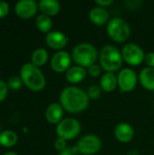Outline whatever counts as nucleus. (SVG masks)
I'll return each mask as SVG.
<instances>
[{
	"label": "nucleus",
	"mask_w": 154,
	"mask_h": 155,
	"mask_svg": "<svg viewBox=\"0 0 154 155\" xmlns=\"http://www.w3.org/2000/svg\"><path fill=\"white\" fill-rule=\"evenodd\" d=\"M123 54L113 45H105L101 50L100 64L108 73L117 71L123 64Z\"/></svg>",
	"instance_id": "obj_3"
},
{
	"label": "nucleus",
	"mask_w": 154,
	"mask_h": 155,
	"mask_svg": "<svg viewBox=\"0 0 154 155\" xmlns=\"http://www.w3.org/2000/svg\"><path fill=\"white\" fill-rule=\"evenodd\" d=\"M102 142L99 137L88 134L82 137L77 143V149L79 153L84 155H93L98 153L101 149Z\"/></svg>",
	"instance_id": "obj_7"
},
{
	"label": "nucleus",
	"mask_w": 154,
	"mask_h": 155,
	"mask_svg": "<svg viewBox=\"0 0 154 155\" xmlns=\"http://www.w3.org/2000/svg\"><path fill=\"white\" fill-rule=\"evenodd\" d=\"M89 17H90V20L93 24H95L97 25H104L108 21L109 13L103 7L98 6V7L93 8L90 11Z\"/></svg>",
	"instance_id": "obj_15"
},
{
	"label": "nucleus",
	"mask_w": 154,
	"mask_h": 155,
	"mask_svg": "<svg viewBox=\"0 0 154 155\" xmlns=\"http://www.w3.org/2000/svg\"><path fill=\"white\" fill-rule=\"evenodd\" d=\"M144 61L147 64V65H149V67L154 68V52H151V53L147 54L145 55Z\"/></svg>",
	"instance_id": "obj_30"
},
{
	"label": "nucleus",
	"mask_w": 154,
	"mask_h": 155,
	"mask_svg": "<svg viewBox=\"0 0 154 155\" xmlns=\"http://www.w3.org/2000/svg\"><path fill=\"white\" fill-rule=\"evenodd\" d=\"M22 84H23V81L21 77H18V76H12L8 79V82H7L8 87L13 90L20 89L22 87Z\"/></svg>",
	"instance_id": "obj_23"
},
{
	"label": "nucleus",
	"mask_w": 154,
	"mask_h": 155,
	"mask_svg": "<svg viewBox=\"0 0 154 155\" xmlns=\"http://www.w3.org/2000/svg\"><path fill=\"white\" fill-rule=\"evenodd\" d=\"M39 8L48 16L55 15L61 8L60 3L56 0H41L39 3Z\"/></svg>",
	"instance_id": "obj_17"
},
{
	"label": "nucleus",
	"mask_w": 154,
	"mask_h": 155,
	"mask_svg": "<svg viewBox=\"0 0 154 155\" xmlns=\"http://www.w3.org/2000/svg\"><path fill=\"white\" fill-rule=\"evenodd\" d=\"M86 76V70L82 66H73L66 72V79L73 84L83 81Z\"/></svg>",
	"instance_id": "obj_18"
},
{
	"label": "nucleus",
	"mask_w": 154,
	"mask_h": 155,
	"mask_svg": "<svg viewBox=\"0 0 154 155\" xmlns=\"http://www.w3.org/2000/svg\"><path fill=\"white\" fill-rule=\"evenodd\" d=\"M32 62L36 66L44 65L48 59V53L44 48H38L32 54Z\"/></svg>",
	"instance_id": "obj_21"
},
{
	"label": "nucleus",
	"mask_w": 154,
	"mask_h": 155,
	"mask_svg": "<svg viewBox=\"0 0 154 155\" xmlns=\"http://www.w3.org/2000/svg\"><path fill=\"white\" fill-rule=\"evenodd\" d=\"M54 147L59 152L64 151L66 148V141L63 138H57L54 142Z\"/></svg>",
	"instance_id": "obj_26"
},
{
	"label": "nucleus",
	"mask_w": 154,
	"mask_h": 155,
	"mask_svg": "<svg viewBox=\"0 0 154 155\" xmlns=\"http://www.w3.org/2000/svg\"><path fill=\"white\" fill-rule=\"evenodd\" d=\"M81 131L80 123L74 118H67L61 121L56 127V134L59 138L66 140H72L75 138Z\"/></svg>",
	"instance_id": "obj_6"
},
{
	"label": "nucleus",
	"mask_w": 154,
	"mask_h": 155,
	"mask_svg": "<svg viewBox=\"0 0 154 155\" xmlns=\"http://www.w3.org/2000/svg\"><path fill=\"white\" fill-rule=\"evenodd\" d=\"M113 0H96L95 3L97 5H99L101 7H103V6H107L111 4H113Z\"/></svg>",
	"instance_id": "obj_31"
},
{
	"label": "nucleus",
	"mask_w": 154,
	"mask_h": 155,
	"mask_svg": "<svg viewBox=\"0 0 154 155\" xmlns=\"http://www.w3.org/2000/svg\"><path fill=\"white\" fill-rule=\"evenodd\" d=\"M140 82L142 85L150 91H154V68L146 67L140 74Z\"/></svg>",
	"instance_id": "obj_16"
},
{
	"label": "nucleus",
	"mask_w": 154,
	"mask_h": 155,
	"mask_svg": "<svg viewBox=\"0 0 154 155\" xmlns=\"http://www.w3.org/2000/svg\"><path fill=\"white\" fill-rule=\"evenodd\" d=\"M118 84L124 92H130L134 89L137 84V75L135 72L130 68L123 69L118 74Z\"/></svg>",
	"instance_id": "obj_9"
},
{
	"label": "nucleus",
	"mask_w": 154,
	"mask_h": 155,
	"mask_svg": "<svg viewBox=\"0 0 154 155\" xmlns=\"http://www.w3.org/2000/svg\"><path fill=\"white\" fill-rule=\"evenodd\" d=\"M15 14L22 18H30L37 11V4L34 0H20L15 6Z\"/></svg>",
	"instance_id": "obj_10"
},
{
	"label": "nucleus",
	"mask_w": 154,
	"mask_h": 155,
	"mask_svg": "<svg viewBox=\"0 0 154 155\" xmlns=\"http://www.w3.org/2000/svg\"><path fill=\"white\" fill-rule=\"evenodd\" d=\"M123 58L132 65H138L145 58L143 50L135 44H127L123 49Z\"/></svg>",
	"instance_id": "obj_8"
},
{
	"label": "nucleus",
	"mask_w": 154,
	"mask_h": 155,
	"mask_svg": "<svg viewBox=\"0 0 154 155\" xmlns=\"http://www.w3.org/2000/svg\"><path fill=\"white\" fill-rule=\"evenodd\" d=\"M0 127H1V125H0Z\"/></svg>",
	"instance_id": "obj_33"
},
{
	"label": "nucleus",
	"mask_w": 154,
	"mask_h": 155,
	"mask_svg": "<svg viewBox=\"0 0 154 155\" xmlns=\"http://www.w3.org/2000/svg\"><path fill=\"white\" fill-rule=\"evenodd\" d=\"M97 57L95 47L89 43H83L76 45L73 50V58L82 67H90L94 64Z\"/></svg>",
	"instance_id": "obj_4"
},
{
	"label": "nucleus",
	"mask_w": 154,
	"mask_h": 155,
	"mask_svg": "<svg viewBox=\"0 0 154 155\" xmlns=\"http://www.w3.org/2000/svg\"><path fill=\"white\" fill-rule=\"evenodd\" d=\"M107 34L115 42H123L128 39L131 34L129 25L122 18L112 19L107 25Z\"/></svg>",
	"instance_id": "obj_5"
},
{
	"label": "nucleus",
	"mask_w": 154,
	"mask_h": 155,
	"mask_svg": "<svg viewBox=\"0 0 154 155\" xmlns=\"http://www.w3.org/2000/svg\"><path fill=\"white\" fill-rule=\"evenodd\" d=\"M23 83L32 91H41L45 85V78L38 66L33 63H26L20 69Z\"/></svg>",
	"instance_id": "obj_2"
},
{
	"label": "nucleus",
	"mask_w": 154,
	"mask_h": 155,
	"mask_svg": "<svg viewBox=\"0 0 154 155\" xmlns=\"http://www.w3.org/2000/svg\"><path fill=\"white\" fill-rule=\"evenodd\" d=\"M7 94V85L6 84L0 79V102H2Z\"/></svg>",
	"instance_id": "obj_27"
},
{
	"label": "nucleus",
	"mask_w": 154,
	"mask_h": 155,
	"mask_svg": "<svg viewBox=\"0 0 154 155\" xmlns=\"http://www.w3.org/2000/svg\"><path fill=\"white\" fill-rule=\"evenodd\" d=\"M114 134L118 141L122 143H128L133 139L134 132L133 128L130 124L126 123H121L116 126Z\"/></svg>",
	"instance_id": "obj_13"
},
{
	"label": "nucleus",
	"mask_w": 154,
	"mask_h": 155,
	"mask_svg": "<svg viewBox=\"0 0 154 155\" xmlns=\"http://www.w3.org/2000/svg\"><path fill=\"white\" fill-rule=\"evenodd\" d=\"M62 107L69 113H80L84 111L89 104L88 95L77 87L69 86L64 88L60 95Z\"/></svg>",
	"instance_id": "obj_1"
},
{
	"label": "nucleus",
	"mask_w": 154,
	"mask_h": 155,
	"mask_svg": "<svg viewBox=\"0 0 154 155\" xmlns=\"http://www.w3.org/2000/svg\"><path fill=\"white\" fill-rule=\"evenodd\" d=\"M46 44L53 49H62L64 48L68 42L66 35L58 31L49 32L45 37Z\"/></svg>",
	"instance_id": "obj_12"
},
{
	"label": "nucleus",
	"mask_w": 154,
	"mask_h": 155,
	"mask_svg": "<svg viewBox=\"0 0 154 155\" xmlns=\"http://www.w3.org/2000/svg\"><path fill=\"white\" fill-rule=\"evenodd\" d=\"M71 64V57L68 53L64 51L57 52L51 60V66L54 71L63 73L68 69Z\"/></svg>",
	"instance_id": "obj_11"
},
{
	"label": "nucleus",
	"mask_w": 154,
	"mask_h": 155,
	"mask_svg": "<svg viewBox=\"0 0 154 155\" xmlns=\"http://www.w3.org/2000/svg\"><path fill=\"white\" fill-rule=\"evenodd\" d=\"M77 153H79L77 147H74V148L66 147L64 151L59 153V155H75Z\"/></svg>",
	"instance_id": "obj_29"
},
{
	"label": "nucleus",
	"mask_w": 154,
	"mask_h": 155,
	"mask_svg": "<svg viewBox=\"0 0 154 155\" xmlns=\"http://www.w3.org/2000/svg\"><path fill=\"white\" fill-rule=\"evenodd\" d=\"M35 24L37 28L44 33H47L50 31V29L52 28L53 23H52V19L50 18V16L46 15H40L36 17L35 19Z\"/></svg>",
	"instance_id": "obj_22"
},
{
	"label": "nucleus",
	"mask_w": 154,
	"mask_h": 155,
	"mask_svg": "<svg viewBox=\"0 0 154 155\" xmlns=\"http://www.w3.org/2000/svg\"><path fill=\"white\" fill-rule=\"evenodd\" d=\"M88 71H89V74L93 76V77H96L100 74L101 73V67L97 64H93L91 65L89 68H88Z\"/></svg>",
	"instance_id": "obj_28"
},
{
	"label": "nucleus",
	"mask_w": 154,
	"mask_h": 155,
	"mask_svg": "<svg viewBox=\"0 0 154 155\" xmlns=\"http://www.w3.org/2000/svg\"><path fill=\"white\" fill-rule=\"evenodd\" d=\"M88 97H91L92 99H97L101 96V88L98 85H92L88 89L87 92Z\"/></svg>",
	"instance_id": "obj_24"
},
{
	"label": "nucleus",
	"mask_w": 154,
	"mask_h": 155,
	"mask_svg": "<svg viewBox=\"0 0 154 155\" xmlns=\"http://www.w3.org/2000/svg\"><path fill=\"white\" fill-rule=\"evenodd\" d=\"M63 115H64L63 107L62 105L56 103L51 104L45 111V117L47 121L51 124L60 123L63 118Z\"/></svg>",
	"instance_id": "obj_14"
},
{
	"label": "nucleus",
	"mask_w": 154,
	"mask_h": 155,
	"mask_svg": "<svg viewBox=\"0 0 154 155\" xmlns=\"http://www.w3.org/2000/svg\"><path fill=\"white\" fill-rule=\"evenodd\" d=\"M118 80L113 73H106L101 78L100 86L105 92H112L115 89Z\"/></svg>",
	"instance_id": "obj_19"
},
{
	"label": "nucleus",
	"mask_w": 154,
	"mask_h": 155,
	"mask_svg": "<svg viewBox=\"0 0 154 155\" xmlns=\"http://www.w3.org/2000/svg\"><path fill=\"white\" fill-rule=\"evenodd\" d=\"M17 142V135L15 132L5 130L0 134V145L3 147H12Z\"/></svg>",
	"instance_id": "obj_20"
},
{
	"label": "nucleus",
	"mask_w": 154,
	"mask_h": 155,
	"mask_svg": "<svg viewBox=\"0 0 154 155\" xmlns=\"http://www.w3.org/2000/svg\"><path fill=\"white\" fill-rule=\"evenodd\" d=\"M3 155H18L16 153H14V152H7V153H5V154Z\"/></svg>",
	"instance_id": "obj_32"
},
{
	"label": "nucleus",
	"mask_w": 154,
	"mask_h": 155,
	"mask_svg": "<svg viewBox=\"0 0 154 155\" xmlns=\"http://www.w3.org/2000/svg\"><path fill=\"white\" fill-rule=\"evenodd\" d=\"M9 13V5L5 1H0V18L5 17Z\"/></svg>",
	"instance_id": "obj_25"
}]
</instances>
